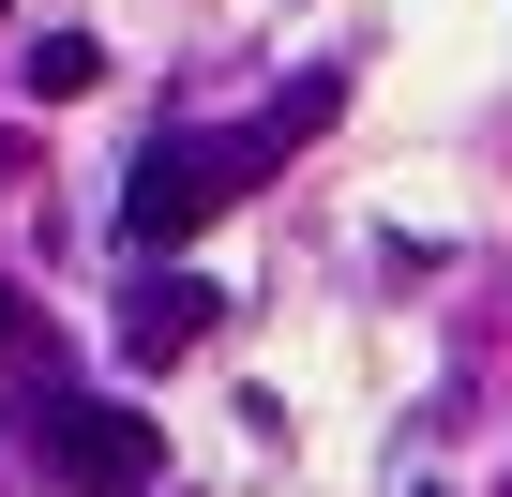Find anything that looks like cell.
Here are the masks:
<instances>
[{"label":"cell","instance_id":"cell-1","mask_svg":"<svg viewBox=\"0 0 512 497\" xmlns=\"http://www.w3.org/2000/svg\"><path fill=\"white\" fill-rule=\"evenodd\" d=\"M226 196H256V136H151L136 151V181H121V241H196Z\"/></svg>","mask_w":512,"mask_h":497},{"label":"cell","instance_id":"cell-2","mask_svg":"<svg viewBox=\"0 0 512 497\" xmlns=\"http://www.w3.org/2000/svg\"><path fill=\"white\" fill-rule=\"evenodd\" d=\"M31 467H46L61 497H151L166 437H151L121 392H46V407H31Z\"/></svg>","mask_w":512,"mask_h":497},{"label":"cell","instance_id":"cell-3","mask_svg":"<svg viewBox=\"0 0 512 497\" xmlns=\"http://www.w3.org/2000/svg\"><path fill=\"white\" fill-rule=\"evenodd\" d=\"M211 317H226V287H211V272H151V287L121 302V362H181Z\"/></svg>","mask_w":512,"mask_h":497},{"label":"cell","instance_id":"cell-4","mask_svg":"<svg viewBox=\"0 0 512 497\" xmlns=\"http://www.w3.org/2000/svg\"><path fill=\"white\" fill-rule=\"evenodd\" d=\"M91 76H106V46H91V31H46V46H31V91H46V106H76Z\"/></svg>","mask_w":512,"mask_h":497},{"label":"cell","instance_id":"cell-5","mask_svg":"<svg viewBox=\"0 0 512 497\" xmlns=\"http://www.w3.org/2000/svg\"><path fill=\"white\" fill-rule=\"evenodd\" d=\"M0 362H31V302L16 287H0Z\"/></svg>","mask_w":512,"mask_h":497}]
</instances>
